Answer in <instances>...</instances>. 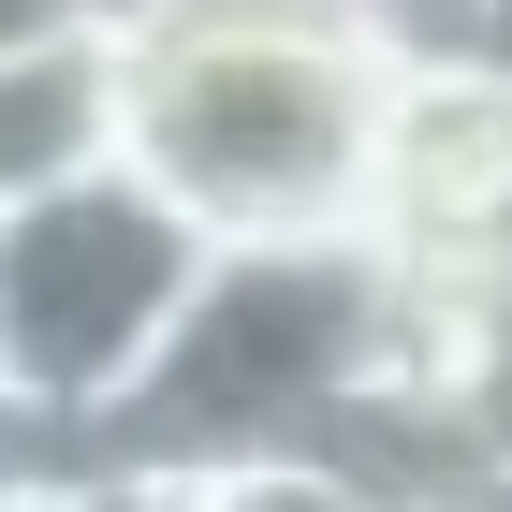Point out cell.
Masks as SVG:
<instances>
[{
  "label": "cell",
  "instance_id": "cell-1",
  "mask_svg": "<svg viewBox=\"0 0 512 512\" xmlns=\"http://www.w3.org/2000/svg\"><path fill=\"white\" fill-rule=\"evenodd\" d=\"M410 44L366 0H147L132 15V176L220 249L381 235V147Z\"/></svg>",
  "mask_w": 512,
  "mask_h": 512
},
{
  "label": "cell",
  "instance_id": "cell-2",
  "mask_svg": "<svg viewBox=\"0 0 512 512\" xmlns=\"http://www.w3.org/2000/svg\"><path fill=\"white\" fill-rule=\"evenodd\" d=\"M381 337H395V249L381 235L220 249V278L176 322L161 381L88 454L147 469V483H205V469H249V454H337L366 381H381Z\"/></svg>",
  "mask_w": 512,
  "mask_h": 512
},
{
  "label": "cell",
  "instance_id": "cell-3",
  "mask_svg": "<svg viewBox=\"0 0 512 512\" xmlns=\"http://www.w3.org/2000/svg\"><path fill=\"white\" fill-rule=\"evenodd\" d=\"M205 278H220V235L132 161L15 191L0 205V410H15V454H88L161 381Z\"/></svg>",
  "mask_w": 512,
  "mask_h": 512
},
{
  "label": "cell",
  "instance_id": "cell-4",
  "mask_svg": "<svg viewBox=\"0 0 512 512\" xmlns=\"http://www.w3.org/2000/svg\"><path fill=\"white\" fill-rule=\"evenodd\" d=\"M381 249L395 264H498L512 249V74L498 59H410L381 147Z\"/></svg>",
  "mask_w": 512,
  "mask_h": 512
},
{
  "label": "cell",
  "instance_id": "cell-5",
  "mask_svg": "<svg viewBox=\"0 0 512 512\" xmlns=\"http://www.w3.org/2000/svg\"><path fill=\"white\" fill-rule=\"evenodd\" d=\"M132 161V15H15L0 30V205Z\"/></svg>",
  "mask_w": 512,
  "mask_h": 512
},
{
  "label": "cell",
  "instance_id": "cell-6",
  "mask_svg": "<svg viewBox=\"0 0 512 512\" xmlns=\"http://www.w3.org/2000/svg\"><path fill=\"white\" fill-rule=\"evenodd\" d=\"M176 512H410V498L381 469H352V454H249V469L176 483Z\"/></svg>",
  "mask_w": 512,
  "mask_h": 512
},
{
  "label": "cell",
  "instance_id": "cell-7",
  "mask_svg": "<svg viewBox=\"0 0 512 512\" xmlns=\"http://www.w3.org/2000/svg\"><path fill=\"white\" fill-rule=\"evenodd\" d=\"M0 512H176V483L103 469V454H15V498Z\"/></svg>",
  "mask_w": 512,
  "mask_h": 512
},
{
  "label": "cell",
  "instance_id": "cell-8",
  "mask_svg": "<svg viewBox=\"0 0 512 512\" xmlns=\"http://www.w3.org/2000/svg\"><path fill=\"white\" fill-rule=\"evenodd\" d=\"M410 59H498L512 74V0H366Z\"/></svg>",
  "mask_w": 512,
  "mask_h": 512
},
{
  "label": "cell",
  "instance_id": "cell-9",
  "mask_svg": "<svg viewBox=\"0 0 512 512\" xmlns=\"http://www.w3.org/2000/svg\"><path fill=\"white\" fill-rule=\"evenodd\" d=\"M454 512H512V469H498V483H469V498H454Z\"/></svg>",
  "mask_w": 512,
  "mask_h": 512
}]
</instances>
